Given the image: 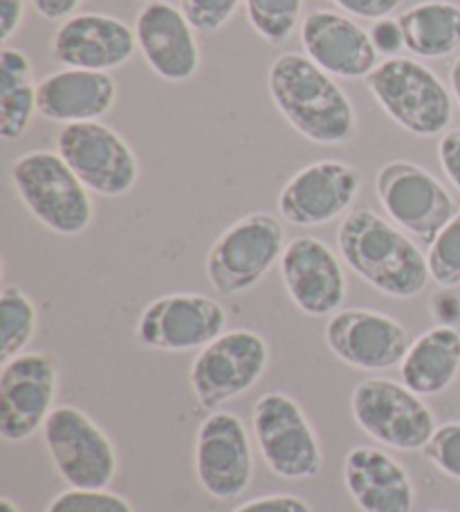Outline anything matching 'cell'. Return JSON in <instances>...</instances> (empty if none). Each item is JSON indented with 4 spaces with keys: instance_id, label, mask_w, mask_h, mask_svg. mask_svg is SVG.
<instances>
[{
    "instance_id": "obj_37",
    "label": "cell",
    "mask_w": 460,
    "mask_h": 512,
    "mask_svg": "<svg viewBox=\"0 0 460 512\" xmlns=\"http://www.w3.org/2000/svg\"><path fill=\"white\" fill-rule=\"evenodd\" d=\"M25 16V0H0V43L7 41L18 32Z\"/></svg>"
},
{
    "instance_id": "obj_19",
    "label": "cell",
    "mask_w": 460,
    "mask_h": 512,
    "mask_svg": "<svg viewBox=\"0 0 460 512\" xmlns=\"http://www.w3.org/2000/svg\"><path fill=\"white\" fill-rule=\"evenodd\" d=\"M301 45L306 57L339 79H366L380 66V54L355 18L330 9H312L303 16Z\"/></svg>"
},
{
    "instance_id": "obj_31",
    "label": "cell",
    "mask_w": 460,
    "mask_h": 512,
    "mask_svg": "<svg viewBox=\"0 0 460 512\" xmlns=\"http://www.w3.org/2000/svg\"><path fill=\"white\" fill-rule=\"evenodd\" d=\"M245 0H180V9L200 34H216L232 21Z\"/></svg>"
},
{
    "instance_id": "obj_6",
    "label": "cell",
    "mask_w": 460,
    "mask_h": 512,
    "mask_svg": "<svg viewBox=\"0 0 460 512\" xmlns=\"http://www.w3.org/2000/svg\"><path fill=\"white\" fill-rule=\"evenodd\" d=\"M252 436L268 470L285 481L315 479L324 450L306 411L283 391H270L252 409Z\"/></svg>"
},
{
    "instance_id": "obj_33",
    "label": "cell",
    "mask_w": 460,
    "mask_h": 512,
    "mask_svg": "<svg viewBox=\"0 0 460 512\" xmlns=\"http://www.w3.org/2000/svg\"><path fill=\"white\" fill-rule=\"evenodd\" d=\"M368 34H371L377 54H384L386 59L398 57V52L404 50V34L398 18H380V21L373 23Z\"/></svg>"
},
{
    "instance_id": "obj_7",
    "label": "cell",
    "mask_w": 460,
    "mask_h": 512,
    "mask_svg": "<svg viewBox=\"0 0 460 512\" xmlns=\"http://www.w3.org/2000/svg\"><path fill=\"white\" fill-rule=\"evenodd\" d=\"M351 414L368 438L395 452H422L438 427L422 396L389 378L355 384Z\"/></svg>"
},
{
    "instance_id": "obj_1",
    "label": "cell",
    "mask_w": 460,
    "mask_h": 512,
    "mask_svg": "<svg viewBox=\"0 0 460 512\" xmlns=\"http://www.w3.org/2000/svg\"><path fill=\"white\" fill-rule=\"evenodd\" d=\"M337 248L348 268L386 297L413 299L431 279L418 243L371 207H355L342 218Z\"/></svg>"
},
{
    "instance_id": "obj_17",
    "label": "cell",
    "mask_w": 460,
    "mask_h": 512,
    "mask_svg": "<svg viewBox=\"0 0 460 512\" xmlns=\"http://www.w3.org/2000/svg\"><path fill=\"white\" fill-rule=\"evenodd\" d=\"M283 288L308 317H330L342 310L346 274L339 256L315 236H297L285 245L279 261Z\"/></svg>"
},
{
    "instance_id": "obj_4",
    "label": "cell",
    "mask_w": 460,
    "mask_h": 512,
    "mask_svg": "<svg viewBox=\"0 0 460 512\" xmlns=\"http://www.w3.org/2000/svg\"><path fill=\"white\" fill-rule=\"evenodd\" d=\"M364 81L382 111L407 133L436 137L449 131L454 95L425 63L411 57L384 59Z\"/></svg>"
},
{
    "instance_id": "obj_21",
    "label": "cell",
    "mask_w": 460,
    "mask_h": 512,
    "mask_svg": "<svg viewBox=\"0 0 460 512\" xmlns=\"http://www.w3.org/2000/svg\"><path fill=\"white\" fill-rule=\"evenodd\" d=\"M342 479L362 512H413L416 506V486L407 468L380 447H353L344 459Z\"/></svg>"
},
{
    "instance_id": "obj_28",
    "label": "cell",
    "mask_w": 460,
    "mask_h": 512,
    "mask_svg": "<svg viewBox=\"0 0 460 512\" xmlns=\"http://www.w3.org/2000/svg\"><path fill=\"white\" fill-rule=\"evenodd\" d=\"M431 281L440 288H460V209L429 245L427 252Z\"/></svg>"
},
{
    "instance_id": "obj_8",
    "label": "cell",
    "mask_w": 460,
    "mask_h": 512,
    "mask_svg": "<svg viewBox=\"0 0 460 512\" xmlns=\"http://www.w3.org/2000/svg\"><path fill=\"white\" fill-rule=\"evenodd\" d=\"M375 194L389 221L427 248L458 212L443 182L409 160L386 162L375 176Z\"/></svg>"
},
{
    "instance_id": "obj_14",
    "label": "cell",
    "mask_w": 460,
    "mask_h": 512,
    "mask_svg": "<svg viewBox=\"0 0 460 512\" xmlns=\"http://www.w3.org/2000/svg\"><path fill=\"white\" fill-rule=\"evenodd\" d=\"M59 369L52 355L30 351L3 362L0 369V438L25 443L43 432L54 411Z\"/></svg>"
},
{
    "instance_id": "obj_27",
    "label": "cell",
    "mask_w": 460,
    "mask_h": 512,
    "mask_svg": "<svg viewBox=\"0 0 460 512\" xmlns=\"http://www.w3.org/2000/svg\"><path fill=\"white\" fill-rule=\"evenodd\" d=\"M247 23L265 43L281 45L303 23V0H245Z\"/></svg>"
},
{
    "instance_id": "obj_38",
    "label": "cell",
    "mask_w": 460,
    "mask_h": 512,
    "mask_svg": "<svg viewBox=\"0 0 460 512\" xmlns=\"http://www.w3.org/2000/svg\"><path fill=\"white\" fill-rule=\"evenodd\" d=\"M81 3H84V0H32V7L36 9V14L45 18V21L63 23L68 21L70 16L77 14Z\"/></svg>"
},
{
    "instance_id": "obj_34",
    "label": "cell",
    "mask_w": 460,
    "mask_h": 512,
    "mask_svg": "<svg viewBox=\"0 0 460 512\" xmlns=\"http://www.w3.org/2000/svg\"><path fill=\"white\" fill-rule=\"evenodd\" d=\"M232 512H312V506L306 499L297 495H285V492H276V495L256 497L252 501H245Z\"/></svg>"
},
{
    "instance_id": "obj_15",
    "label": "cell",
    "mask_w": 460,
    "mask_h": 512,
    "mask_svg": "<svg viewBox=\"0 0 460 512\" xmlns=\"http://www.w3.org/2000/svg\"><path fill=\"white\" fill-rule=\"evenodd\" d=\"M362 189V173L342 160H317L299 169L276 198L283 221L321 227L351 212Z\"/></svg>"
},
{
    "instance_id": "obj_22",
    "label": "cell",
    "mask_w": 460,
    "mask_h": 512,
    "mask_svg": "<svg viewBox=\"0 0 460 512\" xmlns=\"http://www.w3.org/2000/svg\"><path fill=\"white\" fill-rule=\"evenodd\" d=\"M117 102V81L110 72L63 68L36 86V111L54 124L101 122Z\"/></svg>"
},
{
    "instance_id": "obj_30",
    "label": "cell",
    "mask_w": 460,
    "mask_h": 512,
    "mask_svg": "<svg viewBox=\"0 0 460 512\" xmlns=\"http://www.w3.org/2000/svg\"><path fill=\"white\" fill-rule=\"evenodd\" d=\"M422 454L447 479L460 481V420L438 425Z\"/></svg>"
},
{
    "instance_id": "obj_40",
    "label": "cell",
    "mask_w": 460,
    "mask_h": 512,
    "mask_svg": "<svg viewBox=\"0 0 460 512\" xmlns=\"http://www.w3.org/2000/svg\"><path fill=\"white\" fill-rule=\"evenodd\" d=\"M0 512H21V508L9 497H0Z\"/></svg>"
},
{
    "instance_id": "obj_3",
    "label": "cell",
    "mask_w": 460,
    "mask_h": 512,
    "mask_svg": "<svg viewBox=\"0 0 460 512\" xmlns=\"http://www.w3.org/2000/svg\"><path fill=\"white\" fill-rule=\"evenodd\" d=\"M14 191L36 221L59 236L84 234L92 216V191L54 151H30L9 171Z\"/></svg>"
},
{
    "instance_id": "obj_36",
    "label": "cell",
    "mask_w": 460,
    "mask_h": 512,
    "mask_svg": "<svg viewBox=\"0 0 460 512\" xmlns=\"http://www.w3.org/2000/svg\"><path fill=\"white\" fill-rule=\"evenodd\" d=\"M431 313L443 326H456L460 324V297L452 295V290L440 288L434 299H431Z\"/></svg>"
},
{
    "instance_id": "obj_13",
    "label": "cell",
    "mask_w": 460,
    "mask_h": 512,
    "mask_svg": "<svg viewBox=\"0 0 460 512\" xmlns=\"http://www.w3.org/2000/svg\"><path fill=\"white\" fill-rule=\"evenodd\" d=\"M227 331V313L214 297L173 292L153 299L140 313L135 337L140 346L164 353L205 349Z\"/></svg>"
},
{
    "instance_id": "obj_9",
    "label": "cell",
    "mask_w": 460,
    "mask_h": 512,
    "mask_svg": "<svg viewBox=\"0 0 460 512\" xmlns=\"http://www.w3.org/2000/svg\"><path fill=\"white\" fill-rule=\"evenodd\" d=\"M43 443L54 470L68 488H108L117 477L115 445L84 409L75 405L54 407L43 425Z\"/></svg>"
},
{
    "instance_id": "obj_18",
    "label": "cell",
    "mask_w": 460,
    "mask_h": 512,
    "mask_svg": "<svg viewBox=\"0 0 460 512\" xmlns=\"http://www.w3.org/2000/svg\"><path fill=\"white\" fill-rule=\"evenodd\" d=\"M137 50L155 75L169 84H184L198 75L200 45L196 27L180 7L149 0L135 18Z\"/></svg>"
},
{
    "instance_id": "obj_24",
    "label": "cell",
    "mask_w": 460,
    "mask_h": 512,
    "mask_svg": "<svg viewBox=\"0 0 460 512\" xmlns=\"http://www.w3.org/2000/svg\"><path fill=\"white\" fill-rule=\"evenodd\" d=\"M404 50L420 59H445L460 50V5L425 0L398 16Z\"/></svg>"
},
{
    "instance_id": "obj_39",
    "label": "cell",
    "mask_w": 460,
    "mask_h": 512,
    "mask_svg": "<svg viewBox=\"0 0 460 512\" xmlns=\"http://www.w3.org/2000/svg\"><path fill=\"white\" fill-rule=\"evenodd\" d=\"M449 90H452L454 102L460 108V54L454 59L452 68H449Z\"/></svg>"
},
{
    "instance_id": "obj_11",
    "label": "cell",
    "mask_w": 460,
    "mask_h": 512,
    "mask_svg": "<svg viewBox=\"0 0 460 512\" xmlns=\"http://www.w3.org/2000/svg\"><path fill=\"white\" fill-rule=\"evenodd\" d=\"M57 153L92 194L101 198L131 194L140 180V162L131 144L104 122L63 126L57 135Z\"/></svg>"
},
{
    "instance_id": "obj_16",
    "label": "cell",
    "mask_w": 460,
    "mask_h": 512,
    "mask_svg": "<svg viewBox=\"0 0 460 512\" xmlns=\"http://www.w3.org/2000/svg\"><path fill=\"white\" fill-rule=\"evenodd\" d=\"M328 351L357 371L400 367L411 346L409 331L398 319L368 308H342L324 326Z\"/></svg>"
},
{
    "instance_id": "obj_29",
    "label": "cell",
    "mask_w": 460,
    "mask_h": 512,
    "mask_svg": "<svg viewBox=\"0 0 460 512\" xmlns=\"http://www.w3.org/2000/svg\"><path fill=\"white\" fill-rule=\"evenodd\" d=\"M45 512H135L131 501L108 488H68L54 497Z\"/></svg>"
},
{
    "instance_id": "obj_26",
    "label": "cell",
    "mask_w": 460,
    "mask_h": 512,
    "mask_svg": "<svg viewBox=\"0 0 460 512\" xmlns=\"http://www.w3.org/2000/svg\"><path fill=\"white\" fill-rule=\"evenodd\" d=\"M39 328V310L21 288L5 286L0 292V362L25 353Z\"/></svg>"
},
{
    "instance_id": "obj_10",
    "label": "cell",
    "mask_w": 460,
    "mask_h": 512,
    "mask_svg": "<svg viewBox=\"0 0 460 512\" xmlns=\"http://www.w3.org/2000/svg\"><path fill=\"white\" fill-rule=\"evenodd\" d=\"M270 364V344L250 328L225 331L200 349L191 362L189 384L202 409L216 411L220 405L243 396L263 378Z\"/></svg>"
},
{
    "instance_id": "obj_20",
    "label": "cell",
    "mask_w": 460,
    "mask_h": 512,
    "mask_svg": "<svg viewBox=\"0 0 460 512\" xmlns=\"http://www.w3.org/2000/svg\"><path fill=\"white\" fill-rule=\"evenodd\" d=\"M52 57L63 68L110 72L135 57L137 39L122 18L86 12L59 25L50 41Z\"/></svg>"
},
{
    "instance_id": "obj_25",
    "label": "cell",
    "mask_w": 460,
    "mask_h": 512,
    "mask_svg": "<svg viewBox=\"0 0 460 512\" xmlns=\"http://www.w3.org/2000/svg\"><path fill=\"white\" fill-rule=\"evenodd\" d=\"M32 61L23 50L3 45L0 52V137L16 142L25 135L36 111Z\"/></svg>"
},
{
    "instance_id": "obj_23",
    "label": "cell",
    "mask_w": 460,
    "mask_h": 512,
    "mask_svg": "<svg viewBox=\"0 0 460 512\" xmlns=\"http://www.w3.org/2000/svg\"><path fill=\"white\" fill-rule=\"evenodd\" d=\"M400 382L422 398L440 396L460 373V331L436 324L411 342L400 362Z\"/></svg>"
},
{
    "instance_id": "obj_35",
    "label": "cell",
    "mask_w": 460,
    "mask_h": 512,
    "mask_svg": "<svg viewBox=\"0 0 460 512\" xmlns=\"http://www.w3.org/2000/svg\"><path fill=\"white\" fill-rule=\"evenodd\" d=\"M438 162L447 180L460 191V128H449L447 133L440 135Z\"/></svg>"
},
{
    "instance_id": "obj_12",
    "label": "cell",
    "mask_w": 460,
    "mask_h": 512,
    "mask_svg": "<svg viewBox=\"0 0 460 512\" xmlns=\"http://www.w3.org/2000/svg\"><path fill=\"white\" fill-rule=\"evenodd\" d=\"M193 472L205 495L216 501H232L252 486L254 452L241 416L216 409L202 420L193 445Z\"/></svg>"
},
{
    "instance_id": "obj_41",
    "label": "cell",
    "mask_w": 460,
    "mask_h": 512,
    "mask_svg": "<svg viewBox=\"0 0 460 512\" xmlns=\"http://www.w3.org/2000/svg\"><path fill=\"white\" fill-rule=\"evenodd\" d=\"M431 512H445V510H431Z\"/></svg>"
},
{
    "instance_id": "obj_32",
    "label": "cell",
    "mask_w": 460,
    "mask_h": 512,
    "mask_svg": "<svg viewBox=\"0 0 460 512\" xmlns=\"http://www.w3.org/2000/svg\"><path fill=\"white\" fill-rule=\"evenodd\" d=\"M330 3L351 18L380 21V18H389L395 9H400L404 0H330Z\"/></svg>"
},
{
    "instance_id": "obj_2",
    "label": "cell",
    "mask_w": 460,
    "mask_h": 512,
    "mask_svg": "<svg viewBox=\"0 0 460 512\" xmlns=\"http://www.w3.org/2000/svg\"><path fill=\"white\" fill-rule=\"evenodd\" d=\"M268 95L276 111L308 142L342 146L353 140L357 131L353 102L335 77L306 54L283 52L270 63Z\"/></svg>"
},
{
    "instance_id": "obj_5",
    "label": "cell",
    "mask_w": 460,
    "mask_h": 512,
    "mask_svg": "<svg viewBox=\"0 0 460 512\" xmlns=\"http://www.w3.org/2000/svg\"><path fill=\"white\" fill-rule=\"evenodd\" d=\"M281 221L268 212L238 218L211 243L207 279L220 297H236L268 277L285 250Z\"/></svg>"
}]
</instances>
